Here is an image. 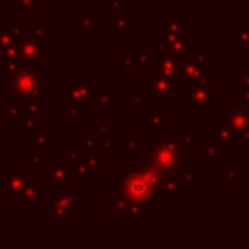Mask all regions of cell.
<instances>
[{"label": "cell", "mask_w": 249, "mask_h": 249, "mask_svg": "<svg viewBox=\"0 0 249 249\" xmlns=\"http://www.w3.org/2000/svg\"><path fill=\"white\" fill-rule=\"evenodd\" d=\"M111 19H113V35L115 37H130L132 35V27H130V19H132V12L128 8H117L111 12Z\"/></svg>", "instance_id": "12"}, {"label": "cell", "mask_w": 249, "mask_h": 249, "mask_svg": "<svg viewBox=\"0 0 249 249\" xmlns=\"http://www.w3.org/2000/svg\"><path fill=\"white\" fill-rule=\"evenodd\" d=\"M103 8H105L107 12H113V10H117V8H123V0H107V2L103 4Z\"/></svg>", "instance_id": "26"}, {"label": "cell", "mask_w": 249, "mask_h": 249, "mask_svg": "<svg viewBox=\"0 0 249 249\" xmlns=\"http://www.w3.org/2000/svg\"><path fill=\"white\" fill-rule=\"evenodd\" d=\"M45 54H53V47L47 43H37L29 37H23L19 41V56L25 66L31 68H43Z\"/></svg>", "instance_id": "7"}, {"label": "cell", "mask_w": 249, "mask_h": 249, "mask_svg": "<svg viewBox=\"0 0 249 249\" xmlns=\"http://www.w3.org/2000/svg\"><path fill=\"white\" fill-rule=\"evenodd\" d=\"M8 89L10 95L21 99H45V78L43 68L23 66L12 74H8Z\"/></svg>", "instance_id": "2"}, {"label": "cell", "mask_w": 249, "mask_h": 249, "mask_svg": "<svg viewBox=\"0 0 249 249\" xmlns=\"http://www.w3.org/2000/svg\"><path fill=\"white\" fill-rule=\"evenodd\" d=\"M45 126V99H27L25 101V111L16 126L18 134H37Z\"/></svg>", "instance_id": "4"}, {"label": "cell", "mask_w": 249, "mask_h": 249, "mask_svg": "<svg viewBox=\"0 0 249 249\" xmlns=\"http://www.w3.org/2000/svg\"><path fill=\"white\" fill-rule=\"evenodd\" d=\"M45 189L49 187H54V185H64V183H70L72 181V173H70V167L64 160H47L45 163V169H43V175L41 179H37Z\"/></svg>", "instance_id": "8"}, {"label": "cell", "mask_w": 249, "mask_h": 249, "mask_svg": "<svg viewBox=\"0 0 249 249\" xmlns=\"http://www.w3.org/2000/svg\"><path fill=\"white\" fill-rule=\"evenodd\" d=\"M43 200H45V187L37 179H31V177L16 196L6 198V202L12 206H23V204L33 206V204H43Z\"/></svg>", "instance_id": "11"}, {"label": "cell", "mask_w": 249, "mask_h": 249, "mask_svg": "<svg viewBox=\"0 0 249 249\" xmlns=\"http://www.w3.org/2000/svg\"><path fill=\"white\" fill-rule=\"evenodd\" d=\"M16 8L19 12H23L27 19H33L37 12H43L45 10V0H18L16 2Z\"/></svg>", "instance_id": "19"}, {"label": "cell", "mask_w": 249, "mask_h": 249, "mask_svg": "<svg viewBox=\"0 0 249 249\" xmlns=\"http://www.w3.org/2000/svg\"><path fill=\"white\" fill-rule=\"evenodd\" d=\"M140 89H142L150 99H152V97H156V99H169V97L175 95V84L171 82V78L163 76V74L158 72V70L150 72V78L140 84Z\"/></svg>", "instance_id": "6"}, {"label": "cell", "mask_w": 249, "mask_h": 249, "mask_svg": "<svg viewBox=\"0 0 249 249\" xmlns=\"http://www.w3.org/2000/svg\"><path fill=\"white\" fill-rule=\"evenodd\" d=\"M0 29H4L14 39H23L27 31V18H0Z\"/></svg>", "instance_id": "16"}, {"label": "cell", "mask_w": 249, "mask_h": 249, "mask_svg": "<svg viewBox=\"0 0 249 249\" xmlns=\"http://www.w3.org/2000/svg\"><path fill=\"white\" fill-rule=\"evenodd\" d=\"M88 2H95V0H88Z\"/></svg>", "instance_id": "28"}, {"label": "cell", "mask_w": 249, "mask_h": 249, "mask_svg": "<svg viewBox=\"0 0 249 249\" xmlns=\"http://www.w3.org/2000/svg\"><path fill=\"white\" fill-rule=\"evenodd\" d=\"M140 123L148 124V126H152V124H156V126L158 124H165V105H163V99L158 105V109H150L148 115L140 117Z\"/></svg>", "instance_id": "20"}, {"label": "cell", "mask_w": 249, "mask_h": 249, "mask_svg": "<svg viewBox=\"0 0 249 249\" xmlns=\"http://www.w3.org/2000/svg\"><path fill=\"white\" fill-rule=\"evenodd\" d=\"M51 35H53V29L43 21V18H37V16L31 19V25H27V31H25V37L37 43H47Z\"/></svg>", "instance_id": "17"}, {"label": "cell", "mask_w": 249, "mask_h": 249, "mask_svg": "<svg viewBox=\"0 0 249 249\" xmlns=\"http://www.w3.org/2000/svg\"><path fill=\"white\" fill-rule=\"evenodd\" d=\"M80 195H45L43 212L53 220H70L80 212Z\"/></svg>", "instance_id": "3"}, {"label": "cell", "mask_w": 249, "mask_h": 249, "mask_svg": "<svg viewBox=\"0 0 249 249\" xmlns=\"http://www.w3.org/2000/svg\"><path fill=\"white\" fill-rule=\"evenodd\" d=\"M78 150L80 152H103L99 138L97 136H89L86 132L78 134Z\"/></svg>", "instance_id": "21"}, {"label": "cell", "mask_w": 249, "mask_h": 249, "mask_svg": "<svg viewBox=\"0 0 249 249\" xmlns=\"http://www.w3.org/2000/svg\"><path fill=\"white\" fill-rule=\"evenodd\" d=\"M95 123H97V134H95V136L99 138L103 152H105V154L113 152V150H115V134H113L111 124H107V119H105L103 115H97V117H95Z\"/></svg>", "instance_id": "14"}, {"label": "cell", "mask_w": 249, "mask_h": 249, "mask_svg": "<svg viewBox=\"0 0 249 249\" xmlns=\"http://www.w3.org/2000/svg\"><path fill=\"white\" fill-rule=\"evenodd\" d=\"M97 82L95 80H62L60 82V115L68 119L70 126H76L91 107L97 105Z\"/></svg>", "instance_id": "1"}, {"label": "cell", "mask_w": 249, "mask_h": 249, "mask_svg": "<svg viewBox=\"0 0 249 249\" xmlns=\"http://www.w3.org/2000/svg\"><path fill=\"white\" fill-rule=\"evenodd\" d=\"M97 105L103 109H111L115 107V91L113 89H103L97 93Z\"/></svg>", "instance_id": "24"}, {"label": "cell", "mask_w": 249, "mask_h": 249, "mask_svg": "<svg viewBox=\"0 0 249 249\" xmlns=\"http://www.w3.org/2000/svg\"><path fill=\"white\" fill-rule=\"evenodd\" d=\"M86 156V160L97 169V171H103L105 169V152H82Z\"/></svg>", "instance_id": "23"}, {"label": "cell", "mask_w": 249, "mask_h": 249, "mask_svg": "<svg viewBox=\"0 0 249 249\" xmlns=\"http://www.w3.org/2000/svg\"><path fill=\"white\" fill-rule=\"evenodd\" d=\"M142 136L136 132H124L123 134V156L124 158H132L142 150Z\"/></svg>", "instance_id": "18"}, {"label": "cell", "mask_w": 249, "mask_h": 249, "mask_svg": "<svg viewBox=\"0 0 249 249\" xmlns=\"http://www.w3.org/2000/svg\"><path fill=\"white\" fill-rule=\"evenodd\" d=\"M95 19H97L95 10H91V8L78 10V35L80 37H95L97 35Z\"/></svg>", "instance_id": "13"}, {"label": "cell", "mask_w": 249, "mask_h": 249, "mask_svg": "<svg viewBox=\"0 0 249 249\" xmlns=\"http://www.w3.org/2000/svg\"><path fill=\"white\" fill-rule=\"evenodd\" d=\"M45 163H47L45 154H41L37 150H27L25 152V171L29 173L31 179H41Z\"/></svg>", "instance_id": "15"}, {"label": "cell", "mask_w": 249, "mask_h": 249, "mask_svg": "<svg viewBox=\"0 0 249 249\" xmlns=\"http://www.w3.org/2000/svg\"><path fill=\"white\" fill-rule=\"evenodd\" d=\"M29 181V173L23 169H0V196L4 198H10V196H16L23 187L25 183Z\"/></svg>", "instance_id": "9"}, {"label": "cell", "mask_w": 249, "mask_h": 249, "mask_svg": "<svg viewBox=\"0 0 249 249\" xmlns=\"http://www.w3.org/2000/svg\"><path fill=\"white\" fill-rule=\"evenodd\" d=\"M158 58H160V47L144 45L140 49V53H132L123 58V68L130 70V72H148L150 74L156 70Z\"/></svg>", "instance_id": "5"}, {"label": "cell", "mask_w": 249, "mask_h": 249, "mask_svg": "<svg viewBox=\"0 0 249 249\" xmlns=\"http://www.w3.org/2000/svg\"><path fill=\"white\" fill-rule=\"evenodd\" d=\"M33 150H37V152H41V154H45V156L53 152L51 136H49L45 130H41V132L33 134Z\"/></svg>", "instance_id": "22"}, {"label": "cell", "mask_w": 249, "mask_h": 249, "mask_svg": "<svg viewBox=\"0 0 249 249\" xmlns=\"http://www.w3.org/2000/svg\"><path fill=\"white\" fill-rule=\"evenodd\" d=\"M60 160H64L70 167L72 179H95L97 169L86 160V156L78 150V152H70V150H62L60 152Z\"/></svg>", "instance_id": "10"}, {"label": "cell", "mask_w": 249, "mask_h": 249, "mask_svg": "<svg viewBox=\"0 0 249 249\" xmlns=\"http://www.w3.org/2000/svg\"><path fill=\"white\" fill-rule=\"evenodd\" d=\"M130 103H132V107H136V109H148V105H150V97L140 89V91H132L130 93Z\"/></svg>", "instance_id": "25"}, {"label": "cell", "mask_w": 249, "mask_h": 249, "mask_svg": "<svg viewBox=\"0 0 249 249\" xmlns=\"http://www.w3.org/2000/svg\"><path fill=\"white\" fill-rule=\"evenodd\" d=\"M0 2H2V0H0Z\"/></svg>", "instance_id": "29"}, {"label": "cell", "mask_w": 249, "mask_h": 249, "mask_svg": "<svg viewBox=\"0 0 249 249\" xmlns=\"http://www.w3.org/2000/svg\"><path fill=\"white\" fill-rule=\"evenodd\" d=\"M2 2H18V0H2Z\"/></svg>", "instance_id": "27"}]
</instances>
